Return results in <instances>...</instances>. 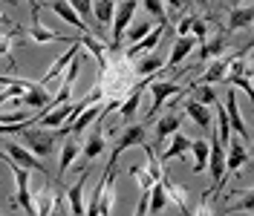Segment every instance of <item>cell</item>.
Returning a JSON list of instances; mask_svg holds the SVG:
<instances>
[{
  "label": "cell",
  "instance_id": "13",
  "mask_svg": "<svg viewBox=\"0 0 254 216\" xmlns=\"http://www.w3.org/2000/svg\"><path fill=\"white\" fill-rule=\"evenodd\" d=\"M249 162V150H246V144L243 141H228V147H225V170L231 173V176H237L240 167Z\"/></svg>",
  "mask_w": 254,
  "mask_h": 216
},
{
  "label": "cell",
  "instance_id": "36",
  "mask_svg": "<svg viewBox=\"0 0 254 216\" xmlns=\"http://www.w3.org/2000/svg\"><path fill=\"white\" fill-rule=\"evenodd\" d=\"M0 26H9V29H12V26H15V23H12V20H9V17L3 15V12H0Z\"/></svg>",
  "mask_w": 254,
  "mask_h": 216
},
{
  "label": "cell",
  "instance_id": "5",
  "mask_svg": "<svg viewBox=\"0 0 254 216\" xmlns=\"http://www.w3.org/2000/svg\"><path fill=\"white\" fill-rule=\"evenodd\" d=\"M3 150H6V156H9L12 164H17V167H23V170H38V173H44V176L49 179V167L47 164H44L41 159H35L29 150H23L17 141H3Z\"/></svg>",
  "mask_w": 254,
  "mask_h": 216
},
{
  "label": "cell",
  "instance_id": "4",
  "mask_svg": "<svg viewBox=\"0 0 254 216\" xmlns=\"http://www.w3.org/2000/svg\"><path fill=\"white\" fill-rule=\"evenodd\" d=\"M41 9H44L41 3H35V6H32V26H29V32H26L32 44H69V47H72V44H78L75 38H66V35H58V32L44 29V26H41V20H38Z\"/></svg>",
  "mask_w": 254,
  "mask_h": 216
},
{
  "label": "cell",
  "instance_id": "9",
  "mask_svg": "<svg viewBox=\"0 0 254 216\" xmlns=\"http://www.w3.org/2000/svg\"><path fill=\"white\" fill-rule=\"evenodd\" d=\"M78 55H81V44H72V47L66 49L64 55H58L55 61L49 63V69H47V72H44V75H41V81H38V84H41V87H47V84H49V81H52V78H58V75H61V72H66V66H69V63H72V61H75Z\"/></svg>",
  "mask_w": 254,
  "mask_h": 216
},
{
  "label": "cell",
  "instance_id": "11",
  "mask_svg": "<svg viewBox=\"0 0 254 216\" xmlns=\"http://www.w3.org/2000/svg\"><path fill=\"white\" fill-rule=\"evenodd\" d=\"M190 150V139L188 136H182V133H174L171 141H168V147H162L159 150V164H165V162H174V159H182V156Z\"/></svg>",
  "mask_w": 254,
  "mask_h": 216
},
{
  "label": "cell",
  "instance_id": "20",
  "mask_svg": "<svg viewBox=\"0 0 254 216\" xmlns=\"http://www.w3.org/2000/svg\"><path fill=\"white\" fill-rule=\"evenodd\" d=\"M193 49H196V41H193V38H179L174 47H171V55H168V63H165V66H168V69H176Z\"/></svg>",
  "mask_w": 254,
  "mask_h": 216
},
{
  "label": "cell",
  "instance_id": "1",
  "mask_svg": "<svg viewBox=\"0 0 254 216\" xmlns=\"http://www.w3.org/2000/svg\"><path fill=\"white\" fill-rule=\"evenodd\" d=\"M136 9H139V3L136 0H127V3H119L116 6V15H113V23H110V55H122V41H125L127 29H130V20L136 15Z\"/></svg>",
  "mask_w": 254,
  "mask_h": 216
},
{
  "label": "cell",
  "instance_id": "17",
  "mask_svg": "<svg viewBox=\"0 0 254 216\" xmlns=\"http://www.w3.org/2000/svg\"><path fill=\"white\" fill-rule=\"evenodd\" d=\"M225 58H217V61H211V66H208L202 75H196L193 81H190L188 87H214L217 81H222L225 78Z\"/></svg>",
  "mask_w": 254,
  "mask_h": 216
},
{
  "label": "cell",
  "instance_id": "6",
  "mask_svg": "<svg viewBox=\"0 0 254 216\" xmlns=\"http://www.w3.org/2000/svg\"><path fill=\"white\" fill-rule=\"evenodd\" d=\"M165 29H168V20H159L156 26L150 29V35H147V38H142L139 44H133V47H127L125 52H122V58L133 63L136 58H139V55H150V49H156V47H159V41H162Z\"/></svg>",
  "mask_w": 254,
  "mask_h": 216
},
{
  "label": "cell",
  "instance_id": "19",
  "mask_svg": "<svg viewBox=\"0 0 254 216\" xmlns=\"http://www.w3.org/2000/svg\"><path fill=\"white\" fill-rule=\"evenodd\" d=\"M78 153H81V144L72 136H66V141L61 144V159H58V179H61L66 170L75 164V159H78Z\"/></svg>",
  "mask_w": 254,
  "mask_h": 216
},
{
  "label": "cell",
  "instance_id": "7",
  "mask_svg": "<svg viewBox=\"0 0 254 216\" xmlns=\"http://www.w3.org/2000/svg\"><path fill=\"white\" fill-rule=\"evenodd\" d=\"M222 112H225V118L231 124V133H237L243 141H249V127L243 121V115H240V104H237V95L234 90H228V93H222Z\"/></svg>",
  "mask_w": 254,
  "mask_h": 216
},
{
  "label": "cell",
  "instance_id": "26",
  "mask_svg": "<svg viewBox=\"0 0 254 216\" xmlns=\"http://www.w3.org/2000/svg\"><path fill=\"white\" fill-rule=\"evenodd\" d=\"M162 66H165L162 55H144L142 61H136L133 72H136V78H147V75H156V69H162Z\"/></svg>",
  "mask_w": 254,
  "mask_h": 216
},
{
  "label": "cell",
  "instance_id": "24",
  "mask_svg": "<svg viewBox=\"0 0 254 216\" xmlns=\"http://www.w3.org/2000/svg\"><path fill=\"white\" fill-rule=\"evenodd\" d=\"M113 15H116V3H110V0H98V3H93V23H98V29L110 26Z\"/></svg>",
  "mask_w": 254,
  "mask_h": 216
},
{
  "label": "cell",
  "instance_id": "3",
  "mask_svg": "<svg viewBox=\"0 0 254 216\" xmlns=\"http://www.w3.org/2000/svg\"><path fill=\"white\" fill-rule=\"evenodd\" d=\"M150 95H153V101H150V109H147V121L156 115L162 104L165 101H174V95H188V87H182V84H176V81H153L150 84Z\"/></svg>",
  "mask_w": 254,
  "mask_h": 216
},
{
  "label": "cell",
  "instance_id": "10",
  "mask_svg": "<svg viewBox=\"0 0 254 216\" xmlns=\"http://www.w3.org/2000/svg\"><path fill=\"white\" fill-rule=\"evenodd\" d=\"M107 150V139H104V121H98L95 118V130L90 133V139L84 141V147H81V159L84 162H93L98 156Z\"/></svg>",
  "mask_w": 254,
  "mask_h": 216
},
{
  "label": "cell",
  "instance_id": "23",
  "mask_svg": "<svg viewBox=\"0 0 254 216\" xmlns=\"http://www.w3.org/2000/svg\"><path fill=\"white\" fill-rule=\"evenodd\" d=\"M252 6L249 3H243V6H234L231 12H228V29L237 32V29H246V26H252Z\"/></svg>",
  "mask_w": 254,
  "mask_h": 216
},
{
  "label": "cell",
  "instance_id": "30",
  "mask_svg": "<svg viewBox=\"0 0 254 216\" xmlns=\"http://www.w3.org/2000/svg\"><path fill=\"white\" fill-rule=\"evenodd\" d=\"M113 208H116V187H113V182L104 190H101V199H98V216H110Z\"/></svg>",
  "mask_w": 254,
  "mask_h": 216
},
{
  "label": "cell",
  "instance_id": "18",
  "mask_svg": "<svg viewBox=\"0 0 254 216\" xmlns=\"http://www.w3.org/2000/svg\"><path fill=\"white\" fill-rule=\"evenodd\" d=\"M23 35H26V29H23V26H17V23L12 26V29L0 32V58H6L12 69L17 66L15 58H12V47H15V41H17V38H23Z\"/></svg>",
  "mask_w": 254,
  "mask_h": 216
},
{
  "label": "cell",
  "instance_id": "21",
  "mask_svg": "<svg viewBox=\"0 0 254 216\" xmlns=\"http://www.w3.org/2000/svg\"><path fill=\"white\" fill-rule=\"evenodd\" d=\"M185 112H188V118L199 130H205V133H211V107H202V104H196V101H185Z\"/></svg>",
  "mask_w": 254,
  "mask_h": 216
},
{
  "label": "cell",
  "instance_id": "14",
  "mask_svg": "<svg viewBox=\"0 0 254 216\" xmlns=\"http://www.w3.org/2000/svg\"><path fill=\"white\" fill-rule=\"evenodd\" d=\"M153 121H156V127H153L156 144H162V147H165V139H171L174 133H179V127H182V115L171 112V115H162V118H153ZM162 147H159V150H162Z\"/></svg>",
  "mask_w": 254,
  "mask_h": 216
},
{
  "label": "cell",
  "instance_id": "34",
  "mask_svg": "<svg viewBox=\"0 0 254 216\" xmlns=\"http://www.w3.org/2000/svg\"><path fill=\"white\" fill-rule=\"evenodd\" d=\"M228 87H231V90H234V87H243V90H246V93H249V95H254V87H252V75H240V78H231V81H228Z\"/></svg>",
  "mask_w": 254,
  "mask_h": 216
},
{
  "label": "cell",
  "instance_id": "29",
  "mask_svg": "<svg viewBox=\"0 0 254 216\" xmlns=\"http://www.w3.org/2000/svg\"><path fill=\"white\" fill-rule=\"evenodd\" d=\"M188 95H190V101H196V104H202V107L217 104V93H214V87H188Z\"/></svg>",
  "mask_w": 254,
  "mask_h": 216
},
{
  "label": "cell",
  "instance_id": "33",
  "mask_svg": "<svg viewBox=\"0 0 254 216\" xmlns=\"http://www.w3.org/2000/svg\"><path fill=\"white\" fill-rule=\"evenodd\" d=\"M142 9L147 12V15L159 17V20H168V17H165V6H162L159 0H144V3H142Z\"/></svg>",
  "mask_w": 254,
  "mask_h": 216
},
{
  "label": "cell",
  "instance_id": "8",
  "mask_svg": "<svg viewBox=\"0 0 254 216\" xmlns=\"http://www.w3.org/2000/svg\"><path fill=\"white\" fill-rule=\"evenodd\" d=\"M147 144V127L142 124H127L125 130H122V136H119V141L113 144V153L122 156L125 150H130V147H144Z\"/></svg>",
  "mask_w": 254,
  "mask_h": 216
},
{
  "label": "cell",
  "instance_id": "2",
  "mask_svg": "<svg viewBox=\"0 0 254 216\" xmlns=\"http://www.w3.org/2000/svg\"><path fill=\"white\" fill-rule=\"evenodd\" d=\"M20 139H23V150H29L35 159H49L52 150H55V133H49L44 127H23V133H20Z\"/></svg>",
  "mask_w": 254,
  "mask_h": 216
},
{
  "label": "cell",
  "instance_id": "16",
  "mask_svg": "<svg viewBox=\"0 0 254 216\" xmlns=\"http://www.w3.org/2000/svg\"><path fill=\"white\" fill-rule=\"evenodd\" d=\"M228 47V35L217 32V35H208V41L199 47V61H217Z\"/></svg>",
  "mask_w": 254,
  "mask_h": 216
},
{
  "label": "cell",
  "instance_id": "28",
  "mask_svg": "<svg viewBox=\"0 0 254 216\" xmlns=\"http://www.w3.org/2000/svg\"><path fill=\"white\" fill-rule=\"evenodd\" d=\"M222 211H243V214H252V211H254V196H252V190L246 187V190L234 193V196H231V202H228Z\"/></svg>",
  "mask_w": 254,
  "mask_h": 216
},
{
  "label": "cell",
  "instance_id": "32",
  "mask_svg": "<svg viewBox=\"0 0 254 216\" xmlns=\"http://www.w3.org/2000/svg\"><path fill=\"white\" fill-rule=\"evenodd\" d=\"M72 6V12L84 20V26L90 29V23H93V3L90 0H75V3H69ZM90 35H93V29H90Z\"/></svg>",
  "mask_w": 254,
  "mask_h": 216
},
{
  "label": "cell",
  "instance_id": "35",
  "mask_svg": "<svg viewBox=\"0 0 254 216\" xmlns=\"http://www.w3.org/2000/svg\"><path fill=\"white\" fill-rule=\"evenodd\" d=\"M133 216H150L147 214V190H142V196H139V205H136Z\"/></svg>",
  "mask_w": 254,
  "mask_h": 216
},
{
  "label": "cell",
  "instance_id": "15",
  "mask_svg": "<svg viewBox=\"0 0 254 216\" xmlns=\"http://www.w3.org/2000/svg\"><path fill=\"white\" fill-rule=\"evenodd\" d=\"M87 179H90V170H84L78 182L66 190V202H69V214L72 216H84V208H87V202H84V185H87Z\"/></svg>",
  "mask_w": 254,
  "mask_h": 216
},
{
  "label": "cell",
  "instance_id": "25",
  "mask_svg": "<svg viewBox=\"0 0 254 216\" xmlns=\"http://www.w3.org/2000/svg\"><path fill=\"white\" fill-rule=\"evenodd\" d=\"M168 211V196H165V187H162V179L147 190V214H162Z\"/></svg>",
  "mask_w": 254,
  "mask_h": 216
},
{
  "label": "cell",
  "instance_id": "31",
  "mask_svg": "<svg viewBox=\"0 0 254 216\" xmlns=\"http://www.w3.org/2000/svg\"><path fill=\"white\" fill-rule=\"evenodd\" d=\"M153 26H156L153 20H142V23H136V26H130V29H127V35H125V38H130V47H133V44H139L142 38H147V35H150V29H153Z\"/></svg>",
  "mask_w": 254,
  "mask_h": 216
},
{
  "label": "cell",
  "instance_id": "12",
  "mask_svg": "<svg viewBox=\"0 0 254 216\" xmlns=\"http://www.w3.org/2000/svg\"><path fill=\"white\" fill-rule=\"evenodd\" d=\"M20 107L26 109H38V112H44L49 107V93L47 87H41L38 81H32L29 90H23V98H20Z\"/></svg>",
  "mask_w": 254,
  "mask_h": 216
},
{
  "label": "cell",
  "instance_id": "22",
  "mask_svg": "<svg viewBox=\"0 0 254 216\" xmlns=\"http://www.w3.org/2000/svg\"><path fill=\"white\" fill-rule=\"evenodd\" d=\"M190 153H193V173H205L211 141L208 139H190Z\"/></svg>",
  "mask_w": 254,
  "mask_h": 216
},
{
  "label": "cell",
  "instance_id": "27",
  "mask_svg": "<svg viewBox=\"0 0 254 216\" xmlns=\"http://www.w3.org/2000/svg\"><path fill=\"white\" fill-rule=\"evenodd\" d=\"M49 9H52L55 15L61 17V20H66L69 26H75V29H81L84 35H90V29H87V26H84V20H81V17L75 15V12H72V6H69V3H52Z\"/></svg>",
  "mask_w": 254,
  "mask_h": 216
}]
</instances>
